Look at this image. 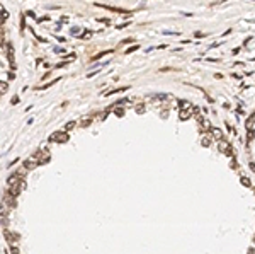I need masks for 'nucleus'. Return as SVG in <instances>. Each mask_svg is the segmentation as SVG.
I'll use <instances>...</instances> for the list:
<instances>
[{
	"mask_svg": "<svg viewBox=\"0 0 255 254\" xmlns=\"http://www.w3.org/2000/svg\"><path fill=\"white\" fill-rule=\"evenodd\" d=\"M24 186H26L24 179H17L15 183L9 184V195L14 196V198H17V196L20 195V191H22V188H24Z\"/></svg>",
	"mask_w": 255,
	"mask_h": 254,
	"instance_id": "f257e3e1",
	"label": "nucleus"
},
{
	"mask_svg": "<svg viewBox=\"0 0 255 254\" xmlns=\"http://www.w3.org/2000/svg\"><path fill=\"white\" fill-rule=\"evenodd\" d=\"M48 140L49 142H55V143H66L68 142V135H66L65 131H55V133L49 135Z\"/></svg>",
	"mask_w": 255,
	"mask_h": 254,
	"instance_id": "f03ea898",
	"label": "nucleus"
},
{
	"mask_svg": "<svg viewBox=\"0 0 255 254\" xmlns=\"http://www.w3.org/2000/svg\"><path fill=\"white\" fill-rule=\"evenodd\" d=\"M32 159H34V160H38L39 166H41V164H46L48 160H49V155H48L46 152H39V150H38V152H34Z\"/></svg>",
	"mask_w": 255,
	"mask_h": 254,
	"instance_id": "7ed1b4c3",
	"label": "nucleus"
},
{
	"mask_svg": "<svg viewBox=\"0 0 255 254\" xmlns=\"http://www.w3.org/2000/svg\"><path fill=\"white\" fill-rule=\"evenodd\" d=\"M10 208H12V206H10L9 203L2 201V205H0V217H2V218H7L9 213H10Z\"/></svg>",
	"mask_w": 255,
	"mask_h": 254,
	"instance_id": "20e7f679",
	"label": "nucleus"
},
{
	"mask_svg": "<svg viewBox=\"0 0 255 254\" xmlns=\"http://www.w3.org/2000/svg\"><path fill=\"white\" fill-rule=\"evenodd\" d=\"M39 166V162L38 160H34V159H27V160H24V169H36V167Z\"/></svg>",
	"mask_w": 255,
	"mask_h": 254,
	"instance_id": "39448f33",
	"label": "nucleus"
},
{
	"mask_svg": "<svg viewBox=\"0 0 255 254\" xmlns=\"http://www.w3.org/2000/svg\"><path fill=\"white\" fill-rule=\"evenodd\" d=\"M5 239H7V242H17V241H19V235L14 234V232L5 230Z\"/></svg>",
	"mask_w": 255,
	"mask_h": 254,
	"instance_id": "423d86ee",
	"label": "nucleus"
},
{
	"mask_svg": "<svg viewBox=\"0 0 255 254\" xmlns=\"http://www.w3.org/2000/svg\"><path fill=\"white\" fill-rule=\"evenodd\" d=\"M109 53H112V49H107V51H100V53H97L95 56H92V61H97L99 58H102L105 55H109Z\"/></svg>",
	"mask_w": 255,
	"mask_h": 254,
	"instance_id": "0eeeda50",
	"label": "nucleus"
},
{
	"mask_svg": "<svg viewBox=\"0 0 255 254\" xmlns=\"http://www.w3.org/2000/svg\"><path fill=\"white\" fill-rule=\"evenodd\" d=\"M211 133H213V137L216 138V140H221V138H223V133H221V130H218V128H213V130H211Z\"/></svg>",
	"mask_w": 255,
	"mask_h": 254,
	"instance_id": "6e6552de",
	"label": "nucleus"
},
{
	"mask_svg": "<svg viewBox=\"0 0 255 254\" xmlns=\"http://www.w3.org/2000/svg\"><path fill=\"white\" fill-rule=\"evenodd\" d=\"M7 46H9V51H7L9 61H10V63H14V48H12V44H7Z\"/></svg>",
	"mask_w": 255,
	"mask_h": 254,
	"instance_id": "1a4fd4ad",
	"label": "nucleus"
},
{
	"mask_svg": "<svg viewBox=\"0 0 255 254\" xmlns=\"http://www.w3.org/2000/svg\"><path fill=\"white\" fill-rule=\"evenodd\" d=\"M128 87H119V89H114V90H109V92H104L105 96H111V94H117V92H121V90H126Z\"/></svg>",
	"mask_w": 255,
	"mask_h": 254,
	"instance_id": "9d476101",
	"label": "nucleus"
},
{
	"mask_svg": "<svg viewBox=\"0 0 255 254\" xmlns=\"http://www.w3.org/2000/svg\"><path fill=\"white\" fill-rule=\"evenodd\" d=\"M187 118H190V111L182 109V111H180V119H187Z\"/></svg>",
	"mask_w": 255,
	"mask_h": 254,
	"instance_id": "9b49d317",
	"label": "nucleus"
},
{
	"mask_svg": "<svg viewBox=\"0 0 255 254\" xmlns=\"http://www.w3.org/2000/svg\"><path fill=\"white\" fill-rule=\"evenodd\" d=\"M75 125H77L75 121H70V123H66V125H65V131H70V130H73V128H75Z\"/></svg>",
	"mask_w": 255,
	"mask_h": 254,
	"instance_id": "f8f14e48",
	"label": "nucleus"
},
{
	"mask_svg": "<svg viewBox=\"0 0 255 254\" xmlns=\"http://www.w3.org/2000/svg\"><path fill=\"white\" fill-rule=\"evenodd\" d=\"M7 87H9V85H7V82H2V80H0V94L7 92Z\"/></svg>",
	"mask_w": 255,
	"mask_h": 254,
	"instance_id": "ddd939ff",
	"label": "nucleus"
},
{
	"mask_svg": "<svg viewBox=\"0 0 255 254\" xmlns=\"http://www.w3.org/2000/svg\"><path fill=\"white\" fill-rule=\"evenodd\" d=\"M90 36H92V31H84V34H80L82 39H87V38H90Z\"/></svg>",
	"mask_w": 255,
	"mask_h": 254,
	"instance_id": "4468645a",
	"label": "nucleus"
},
{
	"mask_svg": "<svg viewBox=\"0 0 255 254\" xmlns=\"http://www.w3.org/2000/svg\"><path fill=\"white\" fill-rule=\"evenodd\" d=\"M114 114H116V116H123V114H124V109L123 108H117L116 111H114Z\"/></svg>",
	"mask_w": 255,
	"mask_h": 254,
	"instance_id": "2eb2a0df",
	"label": "nucleus"
},
{
	"mask_svg": "<svg viewBox=\"0 0 255 254\" xmlns=\"http://www.w3.org/2000/svg\"><path fill=\"white\" fill-rule=\"evenodd\" d=\"M242 183H243V186H250V184H252L248 177H242Z\"/></svg>",
	"mask_w": 255,
	"mask_h": 254,
	"instance_id": "dca6fc26",
	"label": "nucleus"
},
{
	"mask_svg": "<svg viewBox=\"0 0 255 254\" xmlns=\"http://www.w3.org/2000/svg\"><path fill=\"white\" fill-rule=\"evenodd\" d=\"M3 46V29L0 27V48Z\"/></svg>",
	"mask_w": 255,
	"mask_h": 254,
	"instance_id": "f3484780",
	"label": "nucleus"
},
{
	"mask_svg": "<svg viewBox=\"0 0 255 254\" xmlns=\"http://www.w3.org/2000/svg\"><path fill=\"white\" fill-rule=\"evenodd\" d=\"M202 126H204L202 130H209V128H211V123H209V121H202Z\"/></svg>",
	"mask_w": 255,
	"mask_h": 254,
	"instance_id": "a211bd4d",
	"label": "nucleus"
},
{
	"mask_svg": "<svg viewBox=\"0 0 255 254\" xmlns=\"http://www.w3.org/2000/svg\"><path fill=\"white\" fill-rule=\"evenodd\" d=\"M254 137H255V131L250 130V131H248V140H254Z\"/></svg>",
	"mask_w": 255,
	"mask_h": 254,
	"instance_id": "6ab92c4d",
	"label": "nucleus"
},
{
	"mask_svg": "<svg viewBox=\"0 0 255 254\" xmlns=\"http://www.w3.org/2000/svg\"><path fill=\"white\" fill-rule=\"evenodd\" d=\"M143 109H145V104H138V106H136V111H138V113H141Z\"/></svg>",
	"mask_w": 255,
	"mask_h": 254,
	"instance_id": "aec40b11",
	"label": "nucleus"
},
{
	"mask_svg": "<svg viewBox=\"0 0 255 254\" xmlns=\"http://www.w3.org/2000/svg\"><path fill=\"white\" fill-rule=\"evenodd\" d=\"M24 19H26V17L22 15V20H20V29H22V31H24V27H26V20H24Z\"/></svg>",
	"mask_w": 255,
	"mask_h": 254,
	"instance_id": "412c9836",
	"label": "nucleus"
},
{
	"mask_svg": "<svg viewBox=\"0 0 255 254\" xmlns=\"http://www.w3.org/2000/svg\"><path fill=\"white\" fill-rule=\"evenodd\" d=\"M209 142H211L209 138H202V145H204V147H208V145H209Z\"/></svg>",
	"mask_w": 255,
	"mask_h": 254,
	"instance_id": "4be33fe9",
	"label": "nucleus"
},
{
	"mask_svg": "<svg viewBox=\"0 0 255 254\" xmlns=\"http://www.w3.org/2000/svg\"><path fill=\"white\" fill-rule=\"evenodd\" d=\"M10 253H12V254H19V249H17V247H10Z\"/></svg>",
	"mask_w": 255,
	"mask_h": 254,
	"instance_id": "5701e85b",
	"label": "nucleus"
},
{
	"mask_svg": "<svg viewBox=\"0 0 255 254\" xmlns=\"http://www.w3.org/2000/svg\"><path fill=\"white\" fill-rule=\"evenodd\" d=\"M17 102H19V97H17V96H14V97H12V104H17Z\"/></svg>",
	"mask_w": 255,
	"mask_h": 254,
	"instance_id": "b1692460",
	"label": "nucleus"
},
{
	"mask_svg": "<svg viewBox=\"0 0 255 254\" xmlns=\"http://www.w3.org/2000/svg\"><path fill=\"white\" fill-rule=\"evenodd\" d=\"M128 24H129V22H124V24H119V26H117V29H123V27H126V26H128Z\"/></svg>",
	"mask_w": 255,
	"mask_h": 254,
	"instance_id": "393cba45",
	"label": "nucleus"
},
{
	"mask_svg": "<svg viewBox=\"0 0 255 254\" xmlns=\"http://www.w3.org/2000/svg\"><path fill=\"white\" fill-rule=\"evenodd\" d=\"M134 49H138V46H133V48H129L128 51H126V53H131V51H134Z\"/></svg>",
	"mask_w": 255,
	"mask_h": 254,
	"instance_id": "a878e982",
	"label": "nucleus"
},
{
	"mask_svg": "<svg viewBox=\"0 0 255 254\" xmlns=\"http://www.w3.org/2000/svg\"><path fill=\"white\" fill-rule=\"evenodd\" d=\"M3 22H5V17H2V15H0V26H2Z\"/></svg>",
	"mask_w": 255,
	"mask_h": 254,
	"instance_id": "bb28decb",
	"label": "nucleus"
},
{
	"mask_svg": "<svg viewBox=\"0 0 255 254\" xmlns=\"http://www.w3.org/2000/svg\"><path fill=\"white\" fill-rule=\"evenodd\" d=\"M250 167H252V171H255V164H254V162L250 164Z\"/></svg>",
	"mask_w": 255,
	"mask_h": 254,
	"instance_id": "cd10ccee",
	"label": "nucleus"
}]
</instances>
